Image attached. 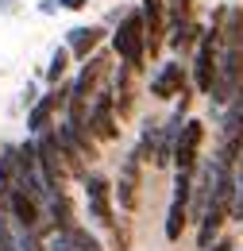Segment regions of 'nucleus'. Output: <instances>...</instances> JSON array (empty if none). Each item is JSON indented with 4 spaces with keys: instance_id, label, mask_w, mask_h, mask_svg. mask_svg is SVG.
I'll list each match as a JSON object with an SVG mask.
<instances>
[{
    "instance_id": "7ed1b4c3",
    "label": "nucleus",
    "mask_w": 243,
    "mask_h": 251,
    "mask_svg": "<svg viewBox=\"0 0 243 251\" xmlns=\"http://www.w3.org/2000/svg\"><path fill=\"white\" fill-rule=\"evenodd\" d=\"M85 124H89V131H93L97 143H112V139H120V112H116L112 85H100V89L89 97V116H85Z\"/></svg>"
},
{
    "instance_id": "4468645a",
    "label": "nucleus",
    "mask_w": 243,
    "mask_h": 251,
    "mask_svg": "<svg viewBox=\"0 0 243 251\" xmlns=\"http://www.w3.org/2000/svg\"><path fill=\"white\" fill-rule=\"evenodd\" d=\"M131 77H135V70H127L123 62L112 66V97H116V112H120V120H127L131 108H135V85H131Z\"/></svg>"
},
{
    "instance_id": "393cba45",
    "label": "nucleus",
    "mask_w": 243,
    "mask_h": 251,
    "mask_svg": "<svg viewBox=\"0 0 243 251\" xmlns=\"http://www.w3.org/2000/svg\"><path fill=\"white\" fill-rule=\"evenodd\" d=\"M89 0H58V8H66V12H81Z\"/></svg>"
},
{
    "instance_id": "9b49d317",
    "label": "nucleus",
    "mask_w": 243,
    "mask_h": 251,
    "mask_svg": "<svg viewBox=\"0 0 243 251\" xmlns=\"http://www.w3.org/2000/svg\"><path fill=\"white\" fill-rule=\"evenodd\" d=\"M189 89V74H185L182 58H170V62L158 66V74L151 77V93L158 100H178V93Z\"/></svg>"
},
{
    "instance_id": "4be33fe9",
    "label": "nucleus",
    "mask_w": 243,
    "mask_h": 251,
    "mask_svg": "<svg viewBox=\"0 0 243 251\" xmlns=\"http://www.w3.org/2000/svg\"><path fill=\"white\" fill-rule=\"evenodd\" d=\"M0 251H20L16 248V224L8 217V209H0Z\"/></svg>"
},
{
    "instance_id": "6e6552de",
    "label": "nucleus",
    "mask_w": 243,
    "mask_h": 251,
    "mask_svg": "<svg viewBox=\"0 0 243 251\" xmlns=\"http://www.w3.org/2000/svg\"><path fill=\"white\" fill-rule=\"evenodd\" d=\"M201 143H205V124L193 120V116H185L182 131H178V143H174V170H197Z\"/></svg>"
},
{
    "instance_id": "1a4fd4ad",
    "label": "nucleus",
    "mask_w": 243,
    "mask_h": 251,
    "mask_svg": "<svg viewBox=\"0 0 243 251\" xmlns=\"http://www.w3.org/2000/svg\"><path fill=\"white\" fill-rule=\"evenodd\" d=\"M143 170V158L135 155H123L120 162V178H116V186H112V193H116V205H120L123 213H135V205H139V174Z\"/></svg>"
},
{
    "instance_id": "dca6fc26",
    "label": "nucleus",
    "mask_w": 243,
    "mask_h": 251,
    "mask_svg": "<svg viewBox=\"0 0 243 251\" xmlns=\"http://www.w3.org/2000/svg\"><path fill=\"white\" fill-rule=\"evenodd\" d=\"M201 35H205V27H201V24H193V20H189V24H178V27L170 24V31H166V43H170V50L182 58V54H193V50H197Z\"/></svg>"
},
{
    "instance_id": "6ab92c4d",
    "label": "nucleus",
    "mask_w": 243,
    "mask_h": 251,
    "mask_svg": "<svg viewBox=\"0 0 243 251\" xmlns=\"http://www.w3.org/2000/svg\"><path fill=\"white\" fill-rule=\"evenodd\" d=\"M62 236L70 240V248H73V251H104V248H100V240L93 236L85 224H73V228H70V232H62Z\"/></svg>"
},
{
    "instance_id": "2eb2a0df",
    "label": "nucleus",
    "mask_w": 243,
    "mask_h": 251,
    "mask_svg": "<svg viewBox=\"0 0 243 251\" xmlns=\"http://www.w3.org/2000/svg\"><path fill=\"white\" fill-rule=\"evenodd\" d=\"M43 205H47V217H50V224H54V232H70V228L77 224V217H73V201H70L66 189H54Z\"/></svg>"
},
{
    "instance_id": "412c9836",
    "label": "nucleus",
    "mask_w": 243,
    "mask_h": 251,
    "mask_svg": "<svg viewBox=\"0 0 243 251\" xmlns=\"http://www.w3.org/2000/svg\"><path fill=\"white\" fill-rule=\"evenodd\" d=\"M166 16H170L174 27H178V24H189V16H193V0H166Z\"/></svg>"
},
{
    "instance_id": "a878e982",
    "label": "nucleus",
    "mask_w": 243,
    "mask_h": 251,
    "mask_svg": "<svg viewBox=\"0 0 243 251\" xmlns=\"http://www.w3.org/2000/svg\"><path fill=\"white\" fill-rule=\"evenodd\" d=\"M35 100H39V89H35V85H27V89H24V104H27V108H31Z\"/></svg>"
},
{
    "instance_id": "bb28decb",
    "label": "nucleus",
    "mask_w": 243,
    "mask_h": 251,
    "mask_svg": "<svg viewBox=\"0 0 243 251\" xmlns=\"http://www.w3.org/2000/svg\"><path fill=\"white\" fill-rule=\"evenodd\" d=\"M209 251H236V244H232V240H216Z\"/></svg>"
},
{
    "instance_id": "f257e3e1",
    "label": "nucleus",
    "mask_w": 243,
    "mask_h": 251,
    "mask_svg": "<svg viewBox=\"0 0 243 251\" xmlns=\"http://www.w3.org/2000/svg\"><path fill=\"white\" fill-rule=\"evenodd\" d=\"M112 54H116L127 70H135V74L147 70V58H151V54H147V31H143L139 8L120 12V27L112 31Z\"/></svg>"
},
{
    "instance_id": "aec40b11",
    "label": "nucleus",
    "mask_w": 243,
    "mask_h": 251,
    "mask_svg": "<svg viewBox=\"0 0 243 251\" xmlns=\"http://www.w3.org/2000/svg\"><path fill=\"white\" fill-rule=\"evenodd\" d=\"M66 70H70V47H58L47 62V85H62L66 81Z\"/></svg>"
},
{
    "instance_id": "ddd939ff",
    "label": "nucleus",
    "mask_w": 243,
    "mask_h": 251,
    "mask_svg": "<svg viewBox=\"0 0 243 251\" xmlns=\"http://www.w3.org/2000/svg\"><path fill=\"white\" fill-rule=\"evenodd\" d=\"M185 116H170V120H162L158 124V143H154V166H174V143H178V131H182Z\"/></svg>"
},
{
    "instance_id": "f3484780",
    "label": "nucleus",
    "mask_w": 243,
    "mask_h": 251,
    "mask_svg": "<svg viewBox=\"0 0 243 251\" xmlns=\"http://www.w3.org/2000/svg\"><path fill=\"white\" fill-rule=\"evenodd\" d=\"M185 224H189V205H182V201L170 197V209H166V240H170V244L182 240Z\"/></svg>"
},
{
    "instance_id": "423d86ee",
    "label": "nucleus",
    "mask_w": 243,
    "mask_h": 251,
    "mask_svg": "<svg viewBox=\"0 0 243 251\" xmlns=\"http://www.w3.org/2000/svg\"><path fill=\"white\" fill-rule=\"evenodd\" d=\"M66 97H70V85L62 81V85H50V93H43L35 104H31V108H27V131H31V135L54 127V116L66 112Z\"/></svg>"
},
{
    "instance_id": "f03ea898",
    "label": "nucleus",
    "mask_w": 243,
    "mask_h": 251,
    "mask_svg": "<svg viewBox=\"0 0 243 251\" xmlns=\"http://www.w3.org/2000/svg\"><path fill=\"white\" fill-rule=\"evenodd\" d=\"M216 70H220V31H216V27H205L201 43H197V50H193V62H189V81H193L197 93L213 97Z\"/></svg>"
},
{
    "instance_id": "b1692460",
    "label": "nucleus",
    "mask_w": 243,
    "mask_h": 251,
    "mask_svg": "<svg viewBox=\"0 0 243 251\" xmlns=\"http://www.w3.org/2000/svg\"><path fill=\"white\" fill-rule=\"evenodd\" d=\"M236 174H240V186H236V209H232V217L243 224V162L236 166Z\"/></svg>"
},
{
    "instance_id": "0eeeda50",
    "label": "nucleus",
    "mask_w": 243,
    "mask_h": 251,
    "mask_svg": "<svg viewBox=\"0 0 243 251\" xmlns=\"http://www.w3.org/2000/svg\"><path fill=\"white\" fill-rule=\"evenodd\" d=\"M112 70V58L104 54V50H97V54H89L85 62H81V70H77V77L73 81H66L70 85V97H77V100H89L100 85H104V74Z\"/></svg>"
},
{
    "instance_id": "5701e85b",
    "label": "nucleus",
    "mask_w": 243,
    "mask_h": 251,
    "mask_svg": "<svg viewBox=\"0 0 243 251\" xmlns=\"http://www.w3.org/2000/svg\"><path fill=\"white\" fill-rule=\"evenodd\" d=\"M108 232H112V244H116V251H127V248H131V228H127V224H120V220H116Z\"/></svg>"
},
{
    "instance_id": "9d476101",
    "label": "nucleus",
    "mask_w": 243,
    "mask_h": 251,
    "mask_svg": "<svg viewBox=\"0 0 243 251\" xmlns=\"http://www.w3.org/2000/svg\"><path fill=\"white\" fill-rule=\"evenodd\" d=\"M139 16H143V31H147V54H158L166 31H170V16H166V0H139Z\"/></svg>"
},
{
    "instance_id": "a211bd4d",
    "label": "nucleus",
    "mask_w": 243,
    "mask_h": 251,
    "mask_svg": "<svg viewBox=\"0 0 243 251\" xmlns=\"http://www.w3.org/2000/svg\"><path fill=\"white\" fill-rule=\"evenodd\" d=\"M154 143H158V120H143L139 143H135V155L143 158V162H154Z\"/></svg>"
},
{
    "instance_id": "f8f14e48",
    "label": "nucleus",
    "mask_w": 243,
    "mask_h": 251,
    "mask_svg": "<svg viewBox=\"0 0 243 251\" xmlns=\"http://www.w3.org/2000/svg\"><path fill=\"white\" fill-rule=\"evenodd\" d=\"M100 43H104V27H97V24H89V27H70V35H66L70 58H77V62H85L89 54H97Z\"/></svg>"
},
{
    "instance_id": "20e7f679",
    "label": "nucleus",
    "mask_w": 243,
    "mask_h": 251,
    "mask_svg": "<svg viewBox=\"0 0 243 251\" xmlns=\"http://www.w3.org/2000/svg\"><path fill=\"white\" fill-rule=\"evenodd\" d=\"M35 139V155H39V170H43V178H47V189L54 193V189H66L70 182V166H66V158L58 151V135H54V127H47V131H39V135H31Z\"/></svg>"
},
{
    "instance_id": "39448f33",
    "label": "nucleus",
    "mask_w": 243,
    "mask_h": 251,
    "mask_svg": "<svg viewBox=\"0 0 243 251\" xmlns=\"http://www.w3.org/2000/svg\"><path fill=\"white\" fill-rule=\"evenodd\" d=\"M81 189H85V205H89L93 224L112 228V224H116V193H112V182H108L104 174L89 170V174L81 178Z\"/></svg>"
},
{
    "instance_id": "cd10ccee",
    "label": "nucleus",
    "mask_w": 243,
    "mask_h": 251,
    "mask_svg": "<svg viewBox=\"0 0 243 251\" xmlns=\"http://www.w3.org/2000/svg\"><path fill=\"white\" fill-rule=\"evenodd\" d=\"M39 12H47V16H50V12H58V0H43V4H39Z\"/></svg>"
}]
</instances>
